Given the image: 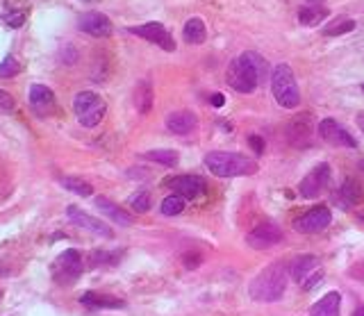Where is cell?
<instances>
[{"label":"cell","instance_id":"26","mask_svg":"<svg viewBox=\"0 0 364 316\" xmlns=\"http://www.w3.org/2000/svg\"><path fill=\"white\" fill-rule=\"evenodd\" d=\"M142 157L148 162H155V164H159V167H169V169L176 167L178 159H180L176 150H148Z\"/></svg>","mask_w":364,"mask_h":316},{"label":"cell","instance_id":"35","mask_svg":"<svg viewBox=\"0 0 364 316\" xmlns=\"http://www.w3.org/2000/svg\"><path fill=\"white\" fill-rule=\"evenodd\" d=\"M348 276H351L353 280H362V282H364V261H358V264H353V266L348 269Z\"/></svg>","mask_w":364,"mask_h":316},{"label":"cell","instance_id":"25","mask_svg":"<svg viewBox=\"0 0 364 316\" xmlns=\"http://www.w3.org/2000/svg\"><path fill=\"white\" fill-rule=\"evenodd\" d=\"M328 16V9L324 5H305L298 9V21H301L303 26H319L321 21Z\"/></svg>","mask_w":364,"mask_h":316},{"label":"cell","instance_id":"33","mask_svg":"<svg viewBox=\"0 0 364 316\" xmlns=\"http://www.w3.org/2000/svg\"><path fill=\"white\" fill-rule=\"evenodd\" d=\"M5 23L9 28H21V26L25 23V12H9V14H5Z\"/></svg>","mask_w":364,"mask_h":316},{"label":"cell","instance_id":"39","mask_svg":"<svg viewBox=\"0 0 364 316\" xmlns=\"http://www.w3.org/2000/svg\"><path fill=\"white\" fill-rule=\"evenodd\" d=\"M356 123H358V128L364 132V112H360V114L356 116Z\"/></svg>","mask_w":364,"mask_h":316},{"label":"cell","instance_id":"17","mask_svg":"<svg viewBox=\"0 0 364 316\" xmlns=\"http://www.w3.org/2000/svg\"><path fill=\"white\" fill-rule=\"evenodd\" d=\"M80 303L84 307H91V310H123L125 307V300L112 296V293H101V291L82 293Z\"/></svg>","mask_w":364,"mask_h":316},{"label":"cell","instance_id":"5","mask_svg":"<svg viewBox=\"0 0 364 316\" xmlns=\"http://www.w3.org/2000/svg\"><path fill=\"white\" fill-rule=\"evenodd\" d=\"M73 112L84 128H96L103 123L107 114V103L96 91H80L73 98Z\"/></svg>","mask_w":364,"mask_h":316},{"label":"cell","instance_id":"42","mask_svg":"<svg viewBox=\"0 0 364 316\" xmlns=\"http://www.w3.org/2000/svg\"><path fill=\"white\" fill-rule=\"evenodd\" d=\"M362 91H364V84H362Z\"/></svg>","mask_w":364,"mask_h":316},{"label":"cell","instance_id":"1","mask_svg":"<svg viewBox=\"0 0 364 316\" xmlns=\"http://www.w3.org/2000/svg\"><path fill=\"white\" fill-rule=\"evenodd\" d=\"M226 80L237 94H253L266 80V62L258 52L246 50L230 62Z\"/></svg>","mask_w":364,"mask_h":316},{"label":"cell","instance_id":"28","mask_svg":"<svg viewBox=\"0 0 364 316\" xmlns=\"http://www.w3.org/2000/svg\"><path fill=\"white\" fill-rule=\"evenodd\" d=\"M119 259H121V253L116 250V253H110V250H93V255H91V266L96 269H112L119 264Z\"/></svg>","mask_w":364,"mask_h":316},{"label":"cell","instance_id":"31","mask_svg":"<svg viewBox=\"0 0 364 316\" xmlns=\"http://www.w3.org/2000/svg\"><path fill=\"white\" fill-rule=\"evenodd\" d=\"M130 205H132V210L139 212V214H144L151 210V205H153V198H151V193L148 191H137L132 198H130Z\"/></svg>","mask_w":364,"mask_h":316},{"label":"cell","instance_id":"34","mask_svg":"<svg viewBox=\"0 0 364 316\" xmlns=\"http://www.w3.org/2000/svg\"><path fill=\"white\" fill-rule=\"evenodd\" d=\"M14 98L12 96H9L7 91H3V89H0V110H5V112H12L14 110Z\"/></svg>","mask_w":364,"mask_h":316},{"label":"cell","instance_id":"18","mask_svg":"<svg viewBox=\"0 0 364 316\" xmlns=\"http://www.w3.org/2000/svg\"><path fill=\"white\" fill-rule=\"evenodd\" d=\"M93 203H96V210L103 212L110 221L119 223V225H132V223H135V219H132V216L127 214L125 210H123L121 205H116L114 201L105 198V196H96Z\"/></svg>","mask_w":364,"mask_h":316},{"label":"cell","instance_id":"37","mask_svg":"<svg viewBox=\"0 0 364 316\" xmlns=\"http://www.w3.org/2000/svg\"><path fill=\"white\" fill-rule=\"evenodd\" d=\"M210 103H212V107H223L226 98H223V94H212L210 96Z\"/></svg>","mask_w":364,"mask_h":316},{"label":"cell","instance_id":"11","mask_svg":"<svg viewBox=\"0 0 364 316\" xmlns=\"http://www.w3.org/2000/svg\"><path fill=\"white\" fill-rule=\"evenodd\" d=\"M319 137L330 146H339V148H358V141L353 139L348 130L341 128L335 118H324L319 123Z\"/></svg>","mask_w":364,"mask_h":316},{"label":"cell","instance_id":"23","mask_svg":"<svg viewBox=\"0 0 364 316\" xmlns=\"http://www.w3.org/2000/svg\"><path fill=\"white\" fill-rule=\"evenodd\" d=\"M153 103H155V91H153V84L148 80H142L137 84L135 89V107L139 114H148L153 110Z\"/></svg>","mask_w":364,"mask_h":316},{"label":"cell","instance_id":"14","mask_svg":"<svg viewBox=\"0 0 364 316\" xmlns=\"http://www.w3.org/2000/svg\"><path fill=\"white\" fill-rule=\"evenodd\" d=\"M67 216L71 219V223H76L78 227H84V230H89L93 235L105 237V239L114 237L110 225H107L105 221H101V219H96V216H91V214H87V212H82L78 205H69L67 207Z\"/></svg>","mask_w":364,"mask_h":316},{"label":"cell","instance_id":"38","mask_svg":"<svg viewBox=\"0 0 364 316\" xmlns=\"http://www.w3.org/2000/svg\"><path fill=\"white\" fill-rule=\"evenodd\" d=\"M200 264V257L196 255V257H191V255H185V266L187 269H196Z\"/></svg>","mask_w":364,"mask_h":316},{"label":"cell","instance_id":"36","mask_svg":"<svg viewBox=\"0 0 364 316\" xmlns=\"http://www.w3.org/2000/svg\"><path fill=\"white\" fill-rule=\"evenodd\" d=\"M249 144H251V146L255 148V152H258V155H262V150H264V144H262V139H260V137H255V135H253V137L249 139Z\"/></svg>","mask_w":364,"mask_h":316},{"label":"cell","instance_id":"22","mask_svg":"<svg viewBox=\"0 0 364 316\" xmlns=\"http://www.w3.org/2000/svg\"><path fill=\"white\" fill-rule=\"evenodd\" d=\"M309 132H312V123H309V116H296L292 123L287 128V137L294 146H303L309 139Z\"/></svg>","mask_w":364,"mask_h":316},{"label":"cell","instance_id":"24","mask_svg":"<svg viewBox=\"0 0 364 316\" xmlns=\"http://www.w3.org/2000/svg\"><path fill=\"white\" fill-rule=\"evenodd\" d=\"M182 35H185V41L191 43V46H200V43L207 39V28L200 18H189L185 23V30H182Z\"/></svg>","mask_w":364,"mask_h":316},{"label":"cell","instance_id":"8","mask_svg":"<svg viewBox=\"0 0 364 316\" xmlns=\"http://www.w3.org/2000/svg\"><path fill=\"white\" fill-rule=\"evenodd\" d=\"M127 32L135 35V37H139V39H146L148 43H155L157 48H162L166 52L176 50L174 35H171L166 26L157 23V21H151V23H142V26H132V28H127Z\"/></svg>","mask_w":364,"mask_h":316},{"label":"cell","instance_id":"7","mask_svg":"<svg viewBox=\"0 0 364 316\" xmlns=\"http://www.w3.org/2000/svg\"><path fill=\"white\" fill-rule=\"evenodd\" d=\"M289 271H292V278L305 291H309L321 278H324V271H321V261L314 255H301V257H296L292 261V266H289Z\"/></svg>","mask_w":364,"mask_h":316},{"label":"cell","instance_id":"30","mask_svg":"<svg viewBox=\"0 0 364 316\" xmlns=\"http://www.w3.org/2000/svg\"><path fill=\"white\" fill-rule=\"evenodd\" d=\"M185 212V198L178 193L174 196H166V198L162 201V214L164 216H178Z\"/></svg>","mask_w":364,"mask_h":316},{"label":"cell","instance_id":"15","mask_svg":"<svg viewBox=\"0 0 364 316\" xmlns=\"http://www.w3.org/2000/svg\"><path fill=\"white\" fill-rule=\"evenodd\" d=\"M78 28L84 32V35L96 37V39H105V37H110L112 32H114L112 21L107 18L105 14H101V12L82 14V16H80V21H78Z\"/></svg>","mask_w":364,"mask_h":316},{"label":"cell","instance_id":"21","mask_svg":"<svg viewBox=\"0 0 364 316\" xmlns=\"http://www.w3.org/2000/svg\"><path fill=\"white\" fill-rule=\"evenodd\" d=\"M339 307H341V296L337 291H330L312 305L309 316H339Z\"/></svg>","mask_w":364,"mask_h":316},{"label":"cell","instance_id":"19","mask_svg":"<svg viewBox=\"0 0 364 316\" xmlns=\"http://www.w3.org/2000/svg\"><path fill=\"white\" fill-rule=\"evenodd\" d=\"M166 128L174 135H189L196 128V116L189 110H178L166 116Z\"/></svg>","mask_w":364,"mask_h":316},{"label":"cell","instance_id":"13","mask_svg":"<svg viewBox=\"0 0 364 316\" xmlns=\"http://www.w3.org/2000/svg\"><path fill=\"white\" fill-rule=\"evenodd\" d=\"M280 242H283V230L275 223L255 225L253 230L249 232V237H246V244H249L251 248H255V250H266V248H271V246L280 244Z\"/></svg>","mask_w":364,"mask_h":316},{"label":"cell","instance_id":"20","mask_svg":"<svg viewBox=\"0 0 364 316\" xmlns=\"http://www.w3.org/2000/svg\"><path fill=\"white\" fill-rule=\"evenodd\" d=\"M360 201H362V187H360V182L353 180V178H348L339 187V191L335 193V203L339 207H344V210H351V207H356Z\"/></svg>","mask_w":364,"mask_h":316},{"label":"cell","instance_id":"41","mask_svg":"<svg viewBox=\"0 0 364 316\" xmlns=\"http://www.w3.org/2000/svg\"><path fill=\"white\" fill-rule=\"evenodd\" d=\"M84 3H91V0H84Z\"/></svg>","mask_w":364,"mask_h":316},{"label":"cell","instance_id":"9","mask_svg":"<svg viewBox=\"0 0 364 316\" xmlns=\"http://www.w3.org/2000/svg\"><path fill=\"white\" fill-rule=\"evenodd\" d=\"M330 221H333V212H330L326 205H317L312 210H307L305 214L298 216L294 221V230L303 235H314V232L326 230Z\"/></svg>","mask_w":364,"mask_h":316},{"label":"cell","instance_id":"4","mask_svg":"<svg viewBox=\"0 0 364 316\" xmlns=\"http://www.w3.org/2000/svg\"><path fill=\"white\" fill-rule=\"evenodd\" d=\"M271 94L275 103L285 110H296L301 105V91L294 78V71L289 64H278L271 73Z\"/></svg>","mask_w":364,"mask_h":316},{"label":"cell","instance_id":"32","mask_svg":"<svg viewBox=\"0 0 364 316\" xmlns=\"http://www.w3.org/2000/svg\"><path fill=\"white\" fill-rule=\"evenodd\" d=\"M18 73H21V64L14 55H7L0 62V78H14Z\"/></svg>","mask_w":364,"mask_h":316},{"label":"cell","instance_id":"29","mask_svg":"<svg viewBox=\"0 0 364 316\" xmlns=\"http://www.w3.org/2000/svg\"><path fill=\"white\" fill-rule=\"evenodd\" d=\"M353 30H356V21L353 18H337L330 26L324 28V35L326 37H341V35H346V32H353Z\"/></svg>","mask_w":364,"mask_h":316},{"label":"cell","instance_id":"12","mask_svg":"<svg viewBox=\"0 0 364 316\" xmlns=\"http://www.w3.org/2000/svg\"><path fill=\"white\" fill-rule=\"evenodd\" d=\"M328 182H330V167L324 162V164L314 167L301 180V184H298V193H301L303 198H317V196L328 187Z\"/></svg>","mask_w":364,"mask_h":316},{"label":"cell","instance_id":"16","mask_svg":"<svg viewBox=\"0 0 364 316\" xmlns=\"http://www.w3.org/2000/svg\"><path fill=\"white\" fill-rule=\"evenodd\" d=\"M169 187L185 201H194L205 193V180L198 176H178L174 180H169Z\"/></svg>","mask_w":364,"mask_h":316},{"label":"cell","instance_id":"2","mask_svg":"<svg viewBox=\"0 0 364 316\" xmlns=\"http://www.w3.org/2000/svg\"><path fill=\"white\" fill-rule=\"evenodd\" d=\"M287 289V269L283 264H269L253 278L249 293L258 303H275L283 298Z\"/></svg>","mask_w":364,"mask_h":316},{"label":"cell","instance_id":"40","mask_svg":"<svg viewBox=\"0 0 364 316\" xmlns=\"http://www.w3.org/2000/svg\"><path fill=\"white\" fill-rule=\"evenodd\" d=\"M353 316H364V305H360V307L353 312Z\"/></svg>","mask_w":364,"mask_h":316},{"label":"cell","instance_id":"43","mask_svg":"<svg viewBox=\"0 0 364 316\" xmlns=\"http://www.w3.org/2000/svg\"><path fill=\"white\" fill-rule=\"evenodd\" d=\"M0 296H3V291H0Z\"/></svg>","mask_w":364,"mask_h":316},{"label":"cell","instance_id":"27","mask_svg":"<svg viewBox=\"0 0 364 316\" xmlns=\"http://www.w3.org/2000/svg\"><path fill=\"white\" fill-rule=\"evenodd\" d=\"M59 182H62V187H64V189L73 191L76 196H84V198H87V196H93L91 182H87L84 178H73V176H67V178H62Z\"/></svg>","mask_w":364,"mask_h":316},{"label":"cell","instance_id":"10","mask_svg":"<svg viewBox=\"0 0 364 316\" xmlns=\"http://www.w3.org/2000/svg\"><path fill=\"white\" fill-rule=\"evenodd\" d=\"M28 103H30V110L41 118L55 114L57 110V98L46 84H32L28 91Z\"/></svg>","mask_w":364,"mask_h":316},{"label":"cell","instance_id":"6","mask_svg":"<svg viewBox=\"0 0 364 316\" xmlns=\"http://www.w3.org/2000/svg\"><path fill=\"white\" fill-rule=\"evenodd\" d=\"M82 271H84V261L76 248L64 250V253H59L57 259L52 261V280L62 287L73 285V282L82 276Z\"/></svg>","mask_w":364,"mask_h":316},{"label":"cell","instance_id":"3","mask_svg":"<svg viewBox=\"0 0 364 316\" xmlns=\"http://www.w3.org/2000/svg\"><path fill=\"white\" fill-rule=\"evenodd\" d=\"M205 167L217 178H239V176H253V173H258V164L253 159L241 155V152H228V150L207 152Z\"/></svg>","mask_w":364,"mask_h":316}]
</instances>
